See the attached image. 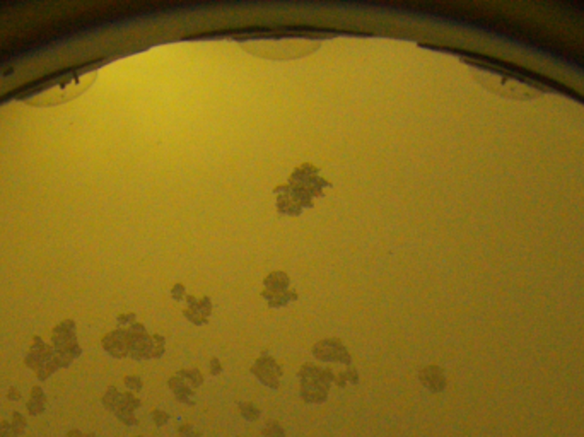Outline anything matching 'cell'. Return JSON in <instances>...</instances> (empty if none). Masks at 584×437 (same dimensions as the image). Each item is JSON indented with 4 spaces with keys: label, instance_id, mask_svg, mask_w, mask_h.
<instances>
[{
    "label": "cell",
    "instance_id": "5b68a950",
    "mask_svg": "<svg viewBox=\"0 0 584 437\" xmlns=\"http://www.w3.org/2000/svg\"><path fill=\"white\" fill-rule=\"evenodd\" d=\"M241 414H243L244 419L256 420L260 417V410L258 407L253 405V403H244V405H241Z\"/></svg>",
    "mask_w": 584,
    "mask_h": 437
},
{
    "label": "cell",
    "instance_id": "52a82bcc",
    "mask_svg": "<svg viewBox=\"0 0 584 437\" xmlns=\"http://www.w3.org/2000/svg\"><path fill=\"white\" fill-rule=\"evenodd\" d=\"M173 388H174V391H177V395L179 396V400H185V402H188V403L191 402V400H190L191 391H190V390H186L185 386L179 385L178 381H177V385H173Z\"/></svg>",
    "mask_w": 584,
    "mask_h": 437
},
{
    "label": "cell",
    "instance_id": "8992f818",
    "mask_svg": "<svg viewBox=\"0 0 584 437\" xmlns=\"http://www.w3.org/2000/svg\"><path fill=\"white\" fill-rule=\"evenodd\" d=\"M261 432L265 437H285V431L277 422H270Z\"/></svg>",
    "mask_w": 584,
    "mask_h": 437
},
{
    "label": "cell",
    "instance_id": "ba28073f",
    "mask_svg": "<svg viewBox=\"0 0 584 437\" xmlns=\"http://www.w3.org/2000/svg\"><path fill=\"white\" fill-rule=\"evenodd\" d=\"M178 432H179V436H181V437H200V432L195 431V429L191 426H188V424L179 427Z\"/></svg>",
    "mask_w": 584,
    "mask_h": 437
},
{
    "label": "cell",
    "instance_id": "3957f363",
    "mask_svg": "<svg viewBox=\"0 0 584 437\" xmlns=\"http://www.w3.org/2000/svg\"><path fill=\"white\" fill-rule=\"evenodd\" d=\"M422 379H424V383H426V385L434 391H439L441 388H444V378L441 376V373L436 369V367H427L426 373L422 374Z\"/></svg>",
    "mask_w": 584,
    "mask_h": 437
},
{
    "label": "cell",
    "instance_id": "277c9868",
    "mask_svg": "<svg viewBox=\"0 0 584 437\" xmlns=\"http://www.w3.org/2000/svg\"><path fill=\"white\" fill-rule=\"evenodd\" d=\"M318 354L321 355V357H333V359H342V361H344L345 357H342V347L340 345H332V344H325V345H321V349L318 350ZM320 355H318V357H320Z\"/></svg>",
    "mask_w": 584,
    "mask_h": 437
},
{
    "label": "cell",
    "instance_id": "6da1fadb",
    "mask_svg": "<svg viewBox=\"0 0 584 437\" xmlns=\"http://www.w3.org/2000/svg\"><path fill=\"white\" fill-rule=\"evenodd\" d=\"M89 84L85 80V76L81 71L64 73L56 79L35 85L30 91L24 94V101L31 104H55L62 103L65 100H71L81 91V85Z\"/></svg>",
    "mask_w": 584,
    "mask_h": 437
},
{
    "label": "cell",
    "instance_id": "9c48e42d",
    "mask_svg": "<svg viewBox=\"0 0 584 437\" xmlns=\"http://www.w3.org/2000/svg\"><path fill=\"white\" fill-rule=\"evenodd\" d=\"M153 417H154V422H156V426H165V424L167 422V419H169V417H167L166 414H162V412H159V410L154 412Z\"/></svg>",
    "mask_w": 584,
    "mask_h": 437
},
{
    "label": "cell",
    "instance_id": "7a4b0ae2",
    "mask_svg": "<svg viewBox=\"0 0 584 437\" xmlns=\"http://www.w3.org/2000/svg\"><path fill=\"white\" fill-rule=\"evenodd\" d=\"M326 388H328V381L323 374H320L318 371H309L308 378L304 381V400L311 403L323 402L326 396Z\"/></svg>",
    "mask_w": 584,
    "mask_h": 437
},
{
    "label": "cell",
    "instance_id": "30bf717a",
    "mask_svg": "<svg viewBox=\"0 0 584 437\" xmlns=\"http://www.w3.org/2000/svg\"><path fill=\"white\" fill-rule=\"evenodd\" d=\"M239 437H241V436H239Z\"/></svg>",
    "mask_w": 584,
    "mask_h": 437
}]
</instances>
